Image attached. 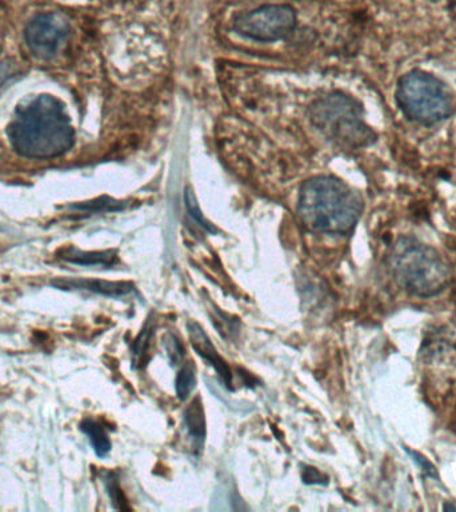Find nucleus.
<instances>
[{
    "label": "nucleus",
    "instance_id": "obj_1",
    "mask_svg": "<svg viewBox=\"0 0 456 512\" xmlns=\"http://www.w3.org/2000/svg\"><path fill=\"white\" fill-rule=\"evenodd\" d=\"M7 135L15 152L30 159L58 158L75 142L66 106L48 94L24 98L15 108Z\"/></svg>",
    "mask_w": 456,
    "mask_h": 512
},
{
    "label": "nucleus",
    "instance_id": "obj_2",
    "mask_svg": "<svg viewBox=\"0 0 456 512\" xmlns=\"http://www.w3.org/2000/svg\"><path fill=\"white\" fill-rule=\"evenodd\" d=\"M362 212V196L335 176H315L300 188L298 214L312 231L346 235L354 230Z\"/></svg>",
    "mask_w": 456,
    "mask_h": 512
},
{
    "label": "nucleus",
    "instance_id": "obj_3",
    "mask_svg": "<svg viewBox=\"0 0 456 512\" xmlns=\"http://www.w3.org/2000/svg\"><path fill=\"white\" fill-rule=\"evenodd\" d=\"M392 278L418 298L439 295L450 284V267L434 247L412 236H400L387 258Z\"/></svg>",
    "mask_w": 456,
    "mask_h": 512
},
{
    "label": "nucleus",
    "instance_id": "obj_4",
    "mask_svg": "<svg viewBox=\"0 0 456 512\" xmlns=\"http://www.w3.org/2000/svg\"><path fill=\"white\" fill-rule=\"evenodd\" d=\"M395 100L411 122L435 126L454 114V95L447 83L423 70H412L396 83Z\"/></svg>",
    "mask_w": 456,
    "mask_h": 512
},
{
    "label": "nucleus",
    "instance_id": "obj_5",
    "mask_svg": "<svg viewBox=\"0 0 456 512\" xmlns=\"http://www.w3.org/2000/svg\"><path fill=\"white\" fill-rule=\"evenodd\" d=\"M310 116L314 126L340 147L358 150L371 146L378 139L364 120L362 104L351 96L332 94L316 100Z\"/></svg>",
    "mask_w": 456,
    "mask_h": 512
},
{
    "label": "nucleus",
    "instance_id": "obj_6",
    "mask_svg": "<svg viewBox=\"0 0 456 512\" xmlns=\"http://www.w3.org/2000/svg\"><path fill=\"white\" fill-rule=\"evenodd\" d=\"M296 26V12L288 4H267L243 12L234 22V30L244 38L275 42L287 38Z\"/></svg>",
    "mask_w": 456,
    "mask_h": 512
},
{
    "label": "nucleus",
    "instance_id": "obj_7",
    "mask_svg": "<svg viewBox=\"0 0 456 512\" xmlns=\"http://www.w3.org/2000/svg\"><path fill=\"white\" fill-rule=\"evenodd\" d=\"M70 36V23L59 12H44L32 18L24 30V39L38 59L55 58Z\"/></svg>",
    "mask_w": 456,
    "mask_h": 512
},
{
    "label": "nucleus",
    "instance_id": "obj_8",
    "mask_svg": "<svg viewBox=\"0 0 456 512\" xmlns=\"http://www.w3.org/2000/svg\"><path fill=\"white\" fill-rule=\"evenodd\" d=\"M50 284L56 290L91 292L112 299L124 298L135 291V286L131 282H108L103 279L55 278Z\"/></svg>",
    "mask_w": 456,
    "mask_h": 512
},
{
    "label": "nucleus",
    "instance_id": "obj_9",
    "mask_svg": "<svg viewBox=\"0 0 456 512\" xmlns=\"http://www.w3.org/2000/svg\"><path fill=\"white\" fill-rule=\"evenodd\" d=\"M188 336H190V343L196 354L204 360V362L210 364L212 368L219 375L220 380L224 383V386L232 390V371L226 360L219 355L216 351L214 344H212L210 336L204 332L202 326L199 323L190 320L187 323Z\"/></svg>",
    "mask_w": 456,
    "mask_h": 512
},
{
    "label": "nucleus",
    "instance_id": "obj_10",
    "mask_svg": "<svg viewBox=\"0 0 456 512\" xmlns=\"http://www.w3.org/2000/svg\"><path fill=\"white\" fill-rule=\"evenodd\" d=\"M58 258L63 262L83 267H112L118 263V254L115 250L82 251L75 247H64L58 252Z\"/></svg>",
    "mask_w": 456,
    "mask_h": 512
},
{
    "label": "nucleus",
    "instance_id": "obj_11",
    "mask_svg": "<svg viewBox=\"0 0 456 512\" xmlns=\"http://www.w3.org/2000/svg\"><path fill=\"white\" fill-rule=\"evenodd\" d=\"M184 428L195 451H202L207 436L206 414L202 400L195 398L184 411Z\"/></svg>",
    "mask_w": 456,
    "mask_h": 512
},
{
    "label": "nucleus",
    "instance_id": "obj_12",
    "mask_svg": "<svg viewBox=\"0 0 456 512\" xmlns=\"http://www.w3.org/2000/svg\"><path fill=\"white\" fill-rule=\"evenodd\" d=\"M79 430L90 440L92 450L98 458H104V456L110 454L111 439L102 423L95 419H84L79 424Z\"/></svg>",
    "mask_w": 456,
    "mask_h": 512
},
{
    "label": "nucleus",
    "instance_id": "obj_13",
    "mask_svg": "<svg viewBox=\"0 0 456 512\" xmlns=\"http://www.w3.org/2000/svg\"><path fill=\"white\" fill-rule=\"evenodd\" d=\"M196 386V368L194 363L184 364L175 379V391L179 400H186Z\"/></svg>",
    "mask_w": 456,
    "mask_h": 512
},
{
    "label": "nucleus",
    "instance_id": "obj_14",
    "mask_svg": "<svg viewBox=\"0 0 456 512\" xmlns=\"http://www.w3.org/2000/svg\"><path fill=\"white\" fill-rule=\"evenodd\" d=\"M152 336H154V326L151 322H148L132 344L135 366L143 367V364L147 363V354L150 351Z\"/></svg>",
    "mask_w": 456,
    "mask_h": 512
},
{
    "label": "nucleus",
    "instance_id": "obj_15",
    "mask_svg": "<svg viewBox=\"0 0 456 512\" xmlns=\"http://www.w3.org/2000/svg\"><path fill=\"white\" fill-rule=\"evenodd\" d=\"M104 484H106V490L112 506L115 510H130L127 499L124 498L122 487H120L119 479L116 478L114 472H107L106 478H104Z\"/></svg>",
    "mask_w": 456,
    "mask_h": 512
},
{
    "label": "nucleus",
    "instance_id": "obj_16",
    "mask_svg": "<svg viewBox=\"0 0 456 512\" xmlns=\"http://www.w3.org/2000/svg\"><path fill=\"white\" fill-rule=\"evenodd\" d=\"M71 208L78 211L91 212V214H98V212L120 211L123 210L124 206L122 203L116 202V200L100 198L92 200V202L74 204Z\"/></svg>",
    "mask_w": 456,
    "mask_h": 512
},
{
    "label": "nucleus",
    "instance_id": "obj_17",
    "mask_svg": "<svg viewBox=\"0 0 456 512\" xmlns=\"http://www.w3.org/2000/svg\"><path fill=\"white\" fill-rule=\"evenodd\" d=\"M184 202H186L188 214H190L196 224H199L200 227H203L204 230L208 232H216V228L208 222L206 216L200 211L198 200H196L194 191H192L191 188H187L186 195H184Z\"/></svg>",
    "mask_w": 456,
    "mask_h": 512
},
{
    "label": "nucleus",
    "instance_id": "obj_18",
    "mask_svg": "<svg viewBox=\"0 0 456 512\" xmlns=\"http://www.w3.org/2000/svg\"><path fill=\"white\" fill-rule=\"evenodd\" d=\"M164 348H166L168 359L171 360L172 364H179L186 356V350H184L183 343L180 339L176 338L175 335L168 334L164 338Z\"/></svg>",
    "mask_w": 456,
    "mask_h": 512
},
{
    "label": "nucleus",
    "instance_id": "obj_19",
    "mask_svg": "<svg viewBox=\"0 0 456 512\" xmlns=\"http://www.w3.org/2000/svg\"><path fill=\"white\" fill-rule=\"evenodd\" d=\"M302 471V479L306 484H327V478L314 467L304 466Z\"/></svg>",
    "mask_w": 456,
    "mask_h": 512
},
{
    "label": "nucleus",
    "instance_id": "obj_20",
    "mask_svg": "<svg viewBox=\"0 0 456 512\" xmlns=\"http://www.w3.org/2000/svg\"><path fill=\"white\" fill-rule=\"evenodd\" d=\"M408 454H410L412 456V458H414V462L418 463L420 468H422V470L424 472H426V474L428 476H436V468L434 466H432V464L430 462H428V460L426 458H424V456L418 454V452H414V451H410V450H407Z\"/></svg>",
    "mask_w": 456,
    "mask_h": 512
},
{
    "label": "nucleus",
    "instance_id": "obj_21",
    "mask_svg": "<svg viewBox=\"0 0 456 512\" xmlns=\"http://www.w3.org/2000/svg\"><path fill=\"white\" fill-rule=\"evenodd\" d=\"M431 2H444V0H431Z\"/></svg>",
    "mask_w": 456,
    "mask_h": 512
},
{
    "label": "nucleus",
    "instance_id": "obj_22",
    "mask_svg": "<svg viewBox=\"0 0 456 512\" xmlns=\"http://www.w3.org/2000/svg\"><path fill=\"white\" fill-rule=\"evenodd\" d=\"M455 35H456V22H455Z\"/></svg>",
    "mask_w": 456,
    "mask_h": 512
}]
</instances>
